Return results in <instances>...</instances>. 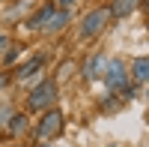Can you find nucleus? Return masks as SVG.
Masks as SVG:
<instances>
[{"label":"nucleus","instance_id":"obj_1","mask_svg":"<svg viewBox=\"0 0 149 147\" xmlns=\"http://www.w3.org/2000/svg\"><path fill=\"white\" fill-rule=\"evenodd\" d=\"M104 84L113 93H119L122 99H131V78L122 60H107L104 63Z\"/></svg>","mask_w":149,"mask_h":147},{"label":"nucleus","instance_id":"obj_2","mask_svg":"<svg viewBox=\"0 0 149 147\" xmlns=\"http://www.w3.org/2000/svg\"><path fill=\"white\" fill-rule=\"evenodd\" d=\"M54 102H57V81L54 78L39 81L30 90V96H27V108L30 111H45V108H51Z\"/></svg>","mask_w":149,"mask_h":147},{"label":"nucleus","instance_id":"obj_3","mask_svg":"<svg viewBox=\"0 0 149 147\" xmlns=\"http://www.w3.org/2000/svg\"><path fill=\"white\" fill-rule=\"evenodd\" d=\"M60 132H63V114H60L57 108H48L42 114V120L36 123V138L39 141H51V138L60 135Z\"/></svg>","mask_w":149,"mask_h":147},{"label":"nucleus","instance_id":"obj_4","mask_svg":"<svg viewBox=\"0 0 149 147\" xmlns=\"http://www.w3.org/2000/svg\"><path fill=\"white\" fill-rule=\"evenodd\" d=\"M107 21H110V12L107 9H93L90 15L81 21V39H93V36H98L104 30Z\"/></svg>","mask_w":149,"mask_h":147},{"label":"nucleus","instance_id":"obj_5","mask_svg":"<svg viewBox=\"0 0 149 147\" xmlns=\"http://www.w3.org/2000/svg\"><path fill=\"white\" fill-rule=\"evenodd\" d=\"M54 12H57V3H45L39 12H36V15H30V18H27V27H30V30H42Z\"/></svg>","mask_w":149,"mask_h":147},{"label":"nucleus","instance_id":"obj_6","mask_svg":"<svg viewBox=\"0 0 149 147\" xmlns=\"http://www.w3.org/2000/svg\"><path fill=\"white\" fill-rule=\"evenodd\" d=\"M104 54H93V57H86V63H84V78L86 81H93V78H98L104 72Z\"/></svg>","mask_w":149,"mask_h":147},{"label":"nucleus","instance_id":"obj_7","mask_svg":"<svg viewBox=\"0 0 149 147\" xmlns=\"http://www.w3.org/2000/svg\"><path fill=\"white\" fill-rule=\"evenodd\" d=\"M137 6H140V0H113L107 12H110V15H116V18H125V15H131Z\"/></svg>","mask_w":149,"mask_h":147},{"label":"nucleus","instance_id":"obj_8","mask_svg":"<svg viewBox=\"0 0 149 147\" xmlns=\"http://www.w3.org/2000/svg\"><path fill=\"white\" fill-rule=\"evenodd\" d=\"M69 18H72V15H69V9H57L54 15L48 18V24H45L42 30H48V33H57V30H63L66 24H69Z\"/></svg>","mask_w":149,"mask_h":147},{"label":"nucleus","instance_id":"obj_9","mask_svg":"<svg viewBox=\"0 0 149 147\" xmlns=\"http://www.w3.org/2000/svg\"><path fill=\"white\" fill-rule=\"evenodd\" d=\"M42 63H45V57H33V60H27V63H24V66H18L15 78H18V81H27V78L33 75L36 69H42Z\"/></svg>","mask_w":149,"mask_h":147},{"label":"nucleus","instance_id":"obj_10","mask_svg":"<svg viewBox=\"0 0 149 147\" xmlns=\"http://www.w3.org/2000/svg\"><path fill=\"white\" fill-rule=\"evenodd\" d=\"M146 75H149V63H146V57H137L134 60V66H131V81H137V84H143L146 81Z\"/></svg>","mask_w":149,"mask_h":147},{"label":"nucleus","instance_id":"obj_11","mask_svg":"<svg viewBox=\"0 0 149 147\" xmlns=\"http://www.w3.org/2000/svg\"><path fill=\"white\" fill-rule=\"evenodd\" d=\"M24 126H27V117H24V114H15V117H12V123H9V132H12V135H21Z\"/></svg>","mask_w":149,"mask_h":147},{"label":"nucleus","instance_id":"obj_12","mask_svg":"<svg viewBox=\"0 0 149 147\" xmlns=\"http://www.w3.org/2000/svg\"><path fill=\"white\" fill-rule=\"evenodd\" d=\"M57 3L63 6V9H69V6H74V3H78V0H57Z\"/></svg>","mask_w":149,"mask_h":147},{"label":"nucleus","instance_id":"obj_13","mask_svg":"<svg viewBox=\"0 0 149 147\" xmlns=\"http://www.w3.org/2000/svg\"><path fill=\"white\" fill-rule=\"evenodd\" d=\"M3 87H6V75H0V93H3Z\"/></svg>","mask_w":149,"mask_h":147},{"label":"nucleus","instance_id":"obj_14","mask_svg":"<svg viewBox=\"0 0 149 147\" xmlns=\"http://www.w3.org/2000/svg\"><path fill=\"white\" fill-rule=\"evenodd\" d=\"M110 147H113V144H110Z\"/></svg>","mask_w":149,"mask_h":147}]
</instances>
